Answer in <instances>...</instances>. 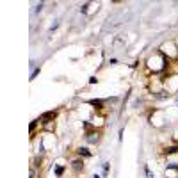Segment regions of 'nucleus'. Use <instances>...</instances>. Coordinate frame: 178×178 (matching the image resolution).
<instances>
[{"label": "nucleus", "instance_id": "nucleus-1", "mask_svg": "<svg viewBox=\"0 0 178 178\" xmlns=\"http://www.w3.org/2000/svg\"><path fill=\"white\" fill-rule=\"evenodd\" d=\"M55 116H57V111H48V112H43V114H41V118H39V123H50V121H53V119H55Z\"/></svg>", "mask_w": 178, "mask_h": 178}, {"label": "nucleus", "instance_id": "nucleus-2", "mask_svg": "<svg viewBox=\"0 0 178 178\" xmlns=\"http://www.w3.org/2000/svg\"><path fill=\"white\" fill-rule=\"evenodd\" d=\"M71 169H73L75 173H82V171H84V160H82V159H75V160L71 162Z\"/></svg>", "mask_w": 178, "mask_h": 178}, {"label": "nucleus", "instance_id": "nucleus-3", "mask_svg": "<svg viewBox=\"0 0 178 178\" xmlns=\"http://www.w3.org/2000/svg\"><path fill=\"white\" fill-rule=\"evenodd\" d=\"M86 139H87V143L96 144V143L100 141V134H98V132H87V134H86Z\"/></svg>", "mask_w": 178, "mask_h": 178}, {"label": "nucleus", "instance_id": "nucleus-4", "mask_svg": "<svg viewBox=\"0 0 178 178\" xmlns=\"http://www.w3.org/2000/svg\"><path fill=\"white\" fill-rule=\"evenodd\" d=\"M164 153L166 155H175V153H178V146H168V148H164Z\"/></svg>", "mask_w": 178, "mask_h": 178}, {"label": "nucleus", "instance_id": "nucleus-5", "mask_svg": "<svg viewBox=\"0 0 178 178\" xmlns=\"http://www.w3.org/2000/svg\"><path fill=\"white\" fill-rule=\"evenodd\" d=\"M89 103H91L94 109H102V107H103V100H89Z\"/></svg>", "mask_w": 178, "mask_h": 178}, {"label": "nucleus", "instance_id": "nucleus-6", "mask_svg": "<svg viewBox=\"0 0 178 178\" xmlns=\"http://www.w3.org/2000/svg\"><path fill=\"white\" fill-rule=\"evenodd\" d=\"M169 96H171L169 91H159V93L155 94V98H169Z\"/></svg>", "mask_w": 178, "mask_h": 178}, {"label": "nucleus", "instance_id": "nucleus-7", "mask_svg": "<svg viewBox=\"0 0 178 178\" xmlns=\"http://www.w3.org/2000/svg\"><path fill=\"white\" fill-rule=\"evenodd\" d=\"M78 155L80 157H91V152L87 148H78Z\"/></svg>", "mask_w": 178, "mask_h": 178}, {"label": "nucleus", "instance_id": "nucleus-8", "mask_svg": "<svg viewBox=\"0 0 178 178\" xmlns=\"http://www.w3.org/2000/svg\"><path fill=\"white\" fill-rule=\"evenodd\" d=\"M37 121H39V119H36V121H32V123H30V127H29V130H30V134H32V132L36 130V127H37Z\"/></svg>", "mask_w": 178, "mask_h": 178}, {"label": "nucleus", "instance_id": "nucleus-9", "mask_svg": "<svg viewBox=\"0 0 178 178\" xmlns=\"http://www.w3.org/2000/svg\"><path fill=\"white\" fill-rule=\"evenodd\" d=\"M37 75H39V68H36V70H34V71L30 73V80H34V78H36Z\"/></svg>", "mask_w": 178, "mask_h": 178}, {"label": "nucleus", "instance_id": "nucleus-10", "mask_svg": "<svg viewBox=\"0 0 178 178\" xmlns=\"http://www.w3.org/2000/svg\"><path fill=\"white\" fill-rule=\"evenodd\" d=\"M168 169H175V171H177L178 164H177V162H169V164H168Z\"/></svg>", "mask_w": 178, "mask_h": 178}, {"label": "nucleus", "instance_id": "nucleus-11", "mask_svg": "<svg viewBox=\"0 0 178 178\" xmlns=\"http://www.w3.org/2000/svg\"><path fill=\"white\" fill-rule=\"evenodd\" d=\"M36 177H37V171H36V168L32 166V168H30V178H36Z\"/></svg>", "mask_w": 178, "mask_h": 178}, {"label": "nucleus", "instance_id": "nucleus-12", "mask_svg": "<svg viewBox=\"0 0 178 178\" xmlns=\"http://www.w3.org/2000/svg\"><path fill=\"white\" fill-rule=\"evenodd\" d=\"M89 5H91V4H89V2H86V4L80 7V11H82V12H87V7H89Z\"/></svg>", "mask_w": 178, "mask_h": 178}, {"label": "nucleus", "instance_id": "nucleus-13", "mask_svg": "<svg viewBox=\"0 0 178 178\" xmlns=\"http://www.w3.org/2000/svg\"><path fill=\"white\" fill-rule=\"evenodd\" d=\"M62 173H64V168H57V169H55V175H57V177H62Z\"/></svg>", "mask_w": 178, "mask_h": 178}, {"label": "nucleus", "instance_id": "nucleus-14", "mask_svg": "<svg viewBox=\"0 0 178 178\" xmlns=\"http://www.w3.org/2000/svg\"><path fill=\"white\" fill-rule=\"evenodd\" d=\"M43 5H45V4H43V2H39V4L36 5V9H34V11H36V12H39V11L43 9Z\"/></svg>", "mask_w": 178, "mask_h": 178}, {"label": "nucleus", "instance_id": "nucleus-15", "mask_svg": "<svg viewBox=\"0 0 178 178\" xmlns=\"http://www.w3.org/2000/svg\"><path fill=\"white\" fill-rule=\"evenodd\" d=\"M107 173H109V162H105V164H103V175L107 177Z\"/></svg>", "mask_w": 178, "mask_h": 178}, {"label": "nucleus", "instance_id": "nucleus-16", "mask_svg": "<svg viewBox=\"0 0 178 178\" xmlns=\"http://www.w3.org/2000/svg\"><path fill=\"white\" fill-rule=\"evenodd\" d=\"M57 27H59V23H57V21H53V25H52V27H50V32H53V30H55V29H57Z\"/></svg>", "mask_w": 178, "mask_h": 178}, {"label": "nucleus", "instance_id": "nucleus-17", "mask_svg": "<svg viewBox=\"0 0 178 178\" xmlns=\"http://www.w3.org/2000/svg\"><path fill=\"white\" fill-rule=\"evenodd\" d=\"M96 80H98L96 77H91V78H89V84H96Z\"/></svg>", "mask_w": 178, "mask_h": 178}, {"label": "nucleus", "instance_id": "nucleus-18", "mask_svg": "<svg viewBox=\"0 0 178 178\" xmlns=\"http://www.w3.org/2000/svg\"><path fill=\"white\" fill-rule=\"evenodd\" d=\"M177 105H178V103H177Z\"/></svg>", "mask_w": 178, "mask_h": 178}]
</instances>
